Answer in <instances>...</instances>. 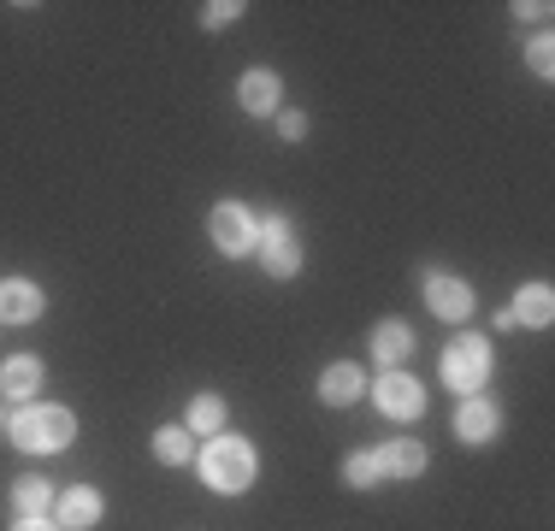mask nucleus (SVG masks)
I'll use <instances>...</instances> for the list:
<instances>
[{"mask_svg":"<svg viewBox=\"0 0 555 531\" xmlns=\"http://www.w3.org/2000/svg\"><path fill=\"white\" fill-rule=\"evenodd\" d=\"M373 354L385 366H402L408 354H414V331H408L402 319H378V325H373Z\"/></svg>","mask_w":555,"mask_h":531,"instance_id":"2eb2a0df","label":"nucleus"},{"mask_svg":"<svg viewBox=\"0 0 555 531\" xmlns=\"http://www.w3.org/2000/svg\"><path fill=\"white\" fill-rule=\"evenodd\" d=\"M101 514H107V502H101L89 484L60 490V496H54V520H60V531H89V526H101Z\"/></svg>","mask_w":555,"mask_h":531,"instance_id":"0eeeda50","label":"nucleus"},{"mask_svg":"<svg viewBox=\"0 0 555 531\" xmlns=\"http://www.w3.org/2000/svg\"><path fill=\"white\" fill-rule=\"evenodd\" d=\"M343 478H349V490H373L385 472H378V455H373V449H354V455L343 461Z\"/></svg>","mask_w":555,"mask_h":531,"instance_id":"aec40b11","label":"nucleus"},{"mask_svg":"<svg viewBox=\"0 0 555 531\" xmlns=\"http://www.w3.org/2000/svg\"><path fill=\"white\" fill-rule=\"evenodd\" d=\"M243 0H214V7H207L202 12V24H207V30H224V24H236V18H243Z\"/></svg>","mask_w":555,"mask_h":531,"instance_id":"412c9836","label":"nucleus"},{"mask_svg":"<svg viewBox=\"0 0 555 531\" xmlns=\"http://www.w3.org/2000/svg\"><path fill=\"white\" fill-rule=\"evenodd\" d=\"M378 407H385L390 419H420L426 414V390H420L408 372H385V378H378Z\"/></svg>","mask_w":555,"mask_h":531,"instance_id":"6e6552de","label":"nucleus"},{"mask_svg":"<svg viewBox=\"0 0 555 531\" xmlns=\"http://www.w3.org/2000/svg\"><path fill=\"white\" fill-rule=\"evenodd\" d=\"M36 390H42V361H36V354L0 361V396H7V402H30Z\"/></svg>","mask_w":555,"mask_h":531,"instance_id":"f8f14e48","label":"nucleus"},{"mask_svg":"<svg viewBox=\"0 0 555 531\" xmlns=\"http://www.w3.org/2000/svg\"><path fill=\"white\" fill-rule=\"evenodd\" d=\"M255 449L243 443V437H231V431H219L214 443L202 449V478H207V490H219V496H243L248 484H255Z\"/></svg>","mask_w":555,"mask_h":531,"instance_id":"f03ea898","label":"nucleus"},{"mask_svg":"<svg viewBox=\"0 0 555 531\" xmlns=\"http://www.w3.org/2000/svg\"><path fill=\"white\" fill-rule=\"evenodd\" d=\"M154 461H160V467H183V461H190V431H183V425L154 431Z\"/></svg>","mask_w":555,"mask_h":531,"instance_id":"6ab92c4d","label":"nucleus"},{"mask_svg":"<svg viewBox=\"0 0 555 531\" xmlns=\"http://www.w3.org/2000/svg\"><path fill=\"white\" fill-rule=\"evenodd\" d=\"M361 390H366V372L354 366V361H337V366H325V372H320V402H325V407H349V402H361Z\"/></svg>","mask_w":555,"mask_h":531,"instance_id":"9b49d317","label":"nucleus"},{"mask_svg":"<svg viewBox=\"0 0 555 531\" xmlns=\"http://www.w3.org/2000/svg\"><path fill=\"white\" fill-rule=\"evenodd\" d=\"M443 378H449V390H461V396L485 390V378H491V342L485 337H455L449 354H443Z\"/></svg>","mask_w":555,"mask_h":531,"instance_id":"20e7f679","label":"nucleus"},{"mask_svg":"<svg viewBox=\"0 0 555 531\" xmlns=\"http://www.w3.org/2000/svg\"><path fill=\"white\" fill-rule=\"evenodd\" d=\"M431 467V455H426V443H414V437H396V443L378 449V472L385 478H420Z\"/></svg>","mask_w":555,"mask_h":531,"instance_id":"4468645a","label":"nucleus"},{"mask_svg":"<svg viewBox=\"0 0 555 531\" xmlns=\"http://www.w3.org/2000/svg\"><path fill=\"white\" fill-rule=\"evenodd\" d=\"M514 325H538V331H544L550 325V319H555V296H550V284H526L520 289V296H514Z\"/></svg>","mask_w":555,"mask_h":531,"instance_id":"dca6fc26","label":"nucleus"},{"mask_svg":"<svg viewBox=\"0 0 555 531\" xmlns=\"http://www.w3.org/2000/svg\"><path fill=\"white\" fill-rule=\"evenodd\" d=\"M207 236H214L219 255H255V212H248L243 202H219L214 219H207Z\"/></svg>","mask_w":555,"mask_h":531,"instance_id":"39448f33","label":"nucleus"},{"mask_svg":"<svg viewBox=\"0 0 555 531\" xmlns=\"http://www.w3.org/2000/svg\"><path fill=\"white\" fill-rule=\"evenodd\" d=\"M550 53H555L550 36H538V42L526 48V60H532V72H538V77H550V72H555V60H550Z\"/></svg>","mask_w":555,"mask_h":531,"instance_id":"5701e85b","label":"nucleus"},{"mask_svg":"<svg viewBox=\"0 0 555 531\" xmlns=\"http://www.w3.org/2000/svg\"><path fill=\"white\" fill-rule=\"evenodd\" d=\"M496 425H502V414L485 402V396H467V402L455 407V437H461V443H491Z\"/></svg>","mask_w":555,"mask_h":531,"instance_id":"ddd939ff","label":"nucleus"},{"mask_svg":"<svg viewBox=\"0 0 555 531\" xmlns=\"http://www.w3.org/2000/svg\"><path fill=\"white\" fill-rule=\"evenodd\" d=\"M420 284H426V301H431V313H438V319H449V325H461V319L473 313V289L461 284V277L420 272Z\"/></svg>","mask_w":555,"mask_h":531,"instance_id":"423d86ee","label":"nucleus"},{"mask_svg":"<svg viewBox=\"0 0 555 531\" xmlns=\"http://www.w3.org/2000/svg\"><path fill=\"white\" fill-rule=\"evenodd\" d=\"M48 296L30 284V277H0V319L7 325H30V319H42Z\"/></svg>","mask_w":555,"mask_h":531,"instance_id":"1a4fd4ad","label":"nucleus"},{"mask_svg":"<svg viewBox=\"0 0 555 531\" xmlns=\"http://www.w3.org/2000/svg\"><path fill=\"white\" fill-rule=\"evenodd\" d=\"M255 248H260V266H267L272 277H296L301 272V243H296V224H289L284 212L255 219Z\"/></svg>","mask_w":555,"mask_h":531,"instance_id":"7ed1b4c3","label":"nucleus"},{"mask_svg":"<svg viewBox=\"0 0 555 531\" xmlns=\"http://www.w3.org/2000/svg\"><path fill=\"white\" fill-rule=\"evenodd\" d=\"M236 106H243L248 118H272L278 106H284V83H278L272 72H248L243 83H236Z\"/></svg>","mask_w":555,"mask_h":531,"instance_id":"9d476101","label":"nucleus"},{"mask_svg":"<svg viewBox=\"0 0 555 531\" xmlns=\"http://www.w3.org/2000/svg\"><path fill=\"white\" fill-rule=\"evenodd\" d=\"M12 531H60V520L48 526V514H42V520H18V526H12Z\"/></svg>","mask_w":555,"mask_h":531,"instance_id":"b1692460","label":"nucleus"},{"mask_svg":"<svg viewBox=\"0 0 555 531\" xmlns=\"http://www.w3.org/2000/svg\"><path fill=\"white\" fill-rule=\"evenodd\" d=\"M48 508H54V484H48V478H18V484H12V514H18V520H42Z\"/></svg>","mask_w":555,"mask_h":531,"instance_id":"f3484780","label":"nucleus"},{"mask_svg":"<svg viewBox=\"0 0 555 531\" xmlns=\"http://www.w3.org/2000/svg\"><path fill=\"white\" fill-rule=\"evenodd\" d=\"M7 437L24 449V455H60L65 443L77 437V419L72 407H18V414L7 419Z\"/></svg>","mask_w":555,"mask_h":531,"instance_id":"f257e3e1","label":"nucleus"},{"mask_svg":"<svg viewBox=\"0 0 555 531\" xmlns=\"http://www.w3.org/2000/svg\"><path fill=\"white\" fill-rule=\"evenodd\" d=\"M183 431L219 437V431H224V402H219V396H195V402H190V414H183Z\"/></svg>","mask_w":555,"mask_h":531,"instance_id":"a211bd4d","label":"nucleus"},{"mask_svg":"<svg viewBox=\"0 0 555 531\" xmlns=\"http://www.w3.org/2000/svg\"><path fill=\"white\" fill-rule=\"evenodd\" d=\"M278 137H284V142H301V137H308V113L284 106V113H278Z\"/></svg>","mask_w":555,"mask_h":531,"instance_id":"4be33fe9","label":"nucleus"}]
</instances>
